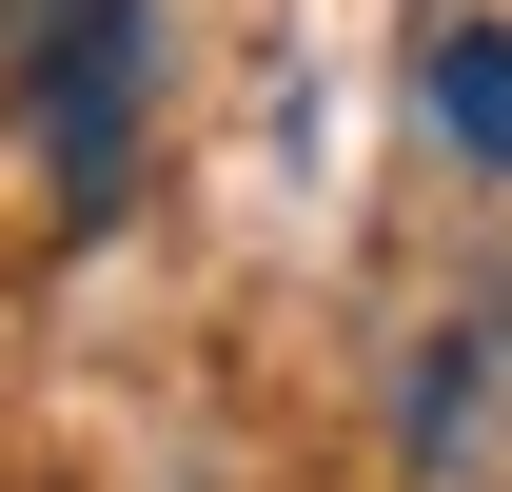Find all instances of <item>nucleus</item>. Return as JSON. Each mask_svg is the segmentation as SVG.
Segmentation results:
<instances>
[{
    "label": "nucleus",
    "instance_id": "obj_1",
    "mask_svg": "<svg viewBox=\"0 0 512 492\" xmlns=\"http://www.w3.org/2000/svg\"><path fill=\"white\" fill-rule=\"evenodd\" d=\"M138 60H158V20H138V0H79L60 40H40V158H60L79 217H99L119 158H138Z\"/></svg>",
    "mask_w": 512,
    "mask_h": 492
},
{
    "label": "nucleus",
    "instance_id": "obj_2",
    "mask_svg": "<svg viewBox=\"0 0 512 492\" xmlns=\"http://www.w3.org/2000/svg\"><path fill=\"white\" fill-rule=\"evenodd\" d=\"M434 138L512 178V20H453V40H434Z\"/></svg>",
    "mask_w": 512,
    "mask_h": 492
},
{
    "label": "nucleus",
    "instance_id": "obj_3",
    "mask_svg": "<svg viewBox=\"0 0 512 492\" xmlns=\"http://www.w3.org/2000/svg\"><path fill=\"white\" fill-rule=\"evenodd\" d=\"M60 20H79V0H0V40H20V60H40V40H60Z\"/></svg>",
    "mask_w": 512,
    "mask_h": 492
}]
</instances>
